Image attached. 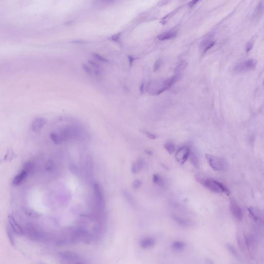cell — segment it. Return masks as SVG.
I'll return each mask as SVG.
<instances>
[{"label":"cell","instance_id":"1","mask_svg":"<svg viewBox=\"0 0 264 264\" xmlns=\"http://www.w3.org/2000/svg\"><path fill=\"white\" fill-rule=\"evenodd\" d=\"M178 77L179 75H177L166 80L152 81L147 85V91L153 95H159L169 89L175 84Z\"/></svg>","mask_w":264,"mask_h":264},{"label":"cell","instance_id":"2","mask_svg":"<svg viewBox=\"0 0 264 264\" xmlns=\"http://www.w3.org/2000/svg\"><path fill=\"white\" fill-rule=\"evenodd\" d=\"M196 179L200 183L211 192L216 194L225 193L227 195L230 194V191L228 188L219 182L215 181L213 179L207 178L204 175L199 174L196 175Z\"/></svg>","mask_w":264,"mask_h":264},{"label":"cell","instance_id":"3","mask_svg":"<svg viewBox=\"0 0 264 264\" xmlns=\"http://www.w3.org/2000/svg\"><path fill=\"white\" fill-rule=\"evenodd\" d=\"M22 228L23 234L33 241H41L45 238V234L41 229L34 225L28 224Z\"/></svg>","mask_w":264,"mask_h":264},{"label":"cell","instance_id":"4","mask_svg":"<svg viewBox=\"0 0 264 264\" xmlns=\"http://www.w3.org/2000/svg\"><path fill=\"white\" fill-rule=\"evenodd\" d=\"M205 158L209 165L214 170L216 171H224L227 167V163L224 158L211 154H206Z\"/></svg>","mask_w":264,"mask_h":264},{"label":"cell","instance_id":"5","mask_svg":"<svg viewBox=\"0 0 264 264\" xmlns=\"http://www.w3.org/2000/svg\"><path fill=\"white\" fill-rule=\"evenodd\" d=\"M256 64L257 61L256 60L253 59L247 60L237 64L235 67L234 70L237 73L246 72L255 68Z\"/></svg>","mask_w":264,"mask_h":264},{"label":"cell","instance_id":"6","mask_svg":"<svg viewBox=\"0 0 264 264\" xmlns=\"http://www.w3.org/2000/svg\"><path fill=\"white\" fill-rule=\"evenodd\" d=\"M190 154V150L189 148L187 147H181L179 149L175 154V158L177 162L179 164H184L188 158L189 157Z\"/></svg>","mask_w":264,"mask_h":264},{"label":"cell","instance_id":"7","mask_svg":"<svg viewBox=\"0 0 264 264\" xmlns=\"http://www.w3.org/2000/svg\"><path fill=\"white\" fill-rule=\"evenodd\" d=\"M94 188V194L96 198V200L97 202L98 207L101 210H102L104 209L105 203L104 200L103 194L101 188L100 186L97 183H94L93 185Z\"/></svg>","mask_w":264,"mask_h":264},{"label":"cell","instance_id":"8","mask_svg":"<svg viewBox=\"0 0 264 264\" xmlns=\"http://www.w3.org/2000/svg\"><path fill=\"white\" fill-rule=\"evenodd\" d=\"M230 206L231 211L235 218H236L238 221H241L243 219V211L241 207L237 203L236 201L233 199H231Z\"/></svg>","mask_w":264,"mask_h":264},{"label":"cell","instance_id":"9","mask_svg":"<svg viewBox=\"0 0 264 264\" xmlns=\"http://www.w3.org/2000/svg\"><path fill=\"white\" fill-rule=\"evenodd\" d=\"M9 222L11 226V230L13 231V232L18 235L23 234V231L21 226L16 221L15 218L13 217V216H9Z\"/></svg>","mask_w":264,"mask_h":264},{"label":"cell","instance_id":"10","mask_svg":"<svg viewBox=\"0 0 264 264\" xmlns=\"http://www.w3.org/2000/svg\"><path fill=\"white\" fill-rule=\"evenodd\" d=\"M47 123V120L43 118H37L32 122L31 128L34 132H38Z\"/></svg>","mask_w":264,"mask_h":264},{"label":"cell","instance_id":"11","mask_svg":"<svg viewBox=\"0 0 264 264\" xmlns=\"http://www.w3.org/2000/svg\"><path fill=\"white\" fill-rule=\"evenodd\" d=\"M28 173L24 169L22 170L20 172L16 175L13 179L12 182L13 185H19L20 184H21L24 181L26 177H28Z\"/></svg>","mask_w":264,"mask_h":264},{"label":"cell","instance_id":"12","mask_svg":"<svg viewBox=\"0 0 264 264\" xmlns=\"http://www.w3.org/2000/svg\"><path fill=\"white\" fill-rule=\"evenodd\" d=\"M60 256L62 260L73 261L79 258V255L74 252L64 251L60 253Z\"/></svg>","mask_w":264,"mask_h":264},{"label":"cell","instance_id":"13","mask_svg":"<svg viewBox=\"0 0 264 264\" xmlns=\"http://www.w3.org/2000/svg\"><path fill=\"white\" fill-rule=\"evenodd\" d=\"M155 241L152 237H145L142 239L140 242V246L143 249H148L153 247L155 245Z\"/></svg>","mask_w":264,"mask_h":264},{"label":"cell","instance_id":"14","mask_svg":"<svg viewBox=\"0 0 264 264\" xmlns=\"http://www.w3.org/2000/svg\"><path fill=\"white\" fill-rule=\"evenodd\" d=\"M248 210L249 211L250 216L252 218L254 221L257 223L262 222L263 221L260 216V211L258 209H256L255 208L249 207L248 209Z\"/></svg>","mask_w":264,"mask_h":264},{"label":"cell","instance_id":"15","mask_svg":"<svg viewBox=\"0 0 264 264\" xmlns=\"http://www.w3.org/2000/svg\"><path fill=\"white\" fill-rule=\"evenodd\" d=\"M177 33L175 31H168L165 32L158 36V39L160 40H167L174 38L177 36Z\"/></svg>","mask_w":264,"mask_h":264},{"label":"cell","instance_id":"16","mask_svg":"<svg viewBox=\"0 0 264 264\" xmlns=\"http://www.w3.org/2000/svg\"><path fill=\"white\" fill-rule=\"evenodd\" d=\"M215 44V42L211 39H207L203 41L200 45L201 49L203 53H205L209 49H211Z\"/></svg>","mask_w":264,"mask_h":264},{"label":"cell","instance_id":"17","mask_svg":"<svg viewBox=\"0 0 264 264\" xmlns=\"http://www.w3.org/2000/svg\"><path fill=\"white\" fill-rule=\"evenodd\" d=\"M263 9H264V5H263V1H262L260 3V4L258 5V7L255 9V11L254 13V17L255 19H258L262 16L263 13Z\"/></svg>","mask_w":264,"mask_h":264},{"label":"cell","instance_id":"18","mask_svg":"<svg viewBox=\"0 0 264 264\" xmlns=\"http://www.w3.org/2000/svg\"><path fill=\"white\" fill-rule=\"evenodd\" d=\"M185 247V243L182 241H175L171 245V248H172L173 249L176 250V251H180L181 250L183 249Z\"/></svg>","mask_w":264,"mask_h":264},{"label":"cell","instance_id":"19","mask_svg":"<svg viewBox=\"0 0 264 264\" xmlns=\"http://www.w3.org/2000/svg\"><path fill=\"white\" fill-rule=\"evenodd\" d=\"M50 137L52 141H53V142L56 145H59L62 141L60 136L55 133H51L50 134Z\"/></svg>","mask_w":264,"mask_h":264},{"label":"cell","instance_id":"20","mask_svg":"<svg viewBox=\"0 0 264 264\" xmlns=\"http://www.w3.org/2000/svg\"><path fill=\"white\" fill-rule=\"evenodd\" d=\"M122 194L124 198L127 200L128 202L131 204H134L135 201L131 194L126 190H123L122 191Z\"/></svg>","mask_w":264,"mask_h":264},{"label":"cell","instance_id":"21","mask_svg":"<svg viewBox=\"0 0 264 264\" xmlns=\"http://www.w3.org/2000/svg\"><path fill=\"white\" fill-rule=\"evenodd\" d=\"M153 181L154 184H157L160 186H164V182L162 177L158 175H154L153 177Z\"/></svg>","mask_w":264,"mask_h":264},{"label":"cell","instance_id":"22","mask_svg":"<svg viewBox=\"0 0 264 264\" xmlns=\"http://www.w3.org/2000/svg\"><path fill=\"white\" fill-rule=\"evenodd\" d=\"M226 248L231 254H232L236 258H239L238 253L237 251V250L235 249V248L233 245L228 243L226 245Z\"/></svg>","mask_w":264,"mask_h":264},{"label":"cell","instance_id":"23","mask_svg":"<svg viewBox=\"0 0 264 264\" xmlns=\"http://www.w3.org/2000/svg\"><path fill=\"white\" fill-rule=\"evenodd\" d=\"M164 147H165V149L168 152L169 154H172L175 152V145L172 143H166L165 145H164Z\"/></svg>","mask_w":264,"mask_h":264},{"label":"cell","instance_id":"24","mask_svg":"<svg viewBox=\"0 0 264 264\" xmlns=\"http://www.w3.org/2000/svg\"><path fill=\"white\" fill-rule=\"evenodd\" d=\"M55 167V164L53 161L52 160H49L47 161L45 165V169L48 171H51L53 170Z\"/></svg>","mask_w":264,"mask_h":264},{"label":"cell","instance_id":"25","mask_svg":"<svg viewBox=\"0 0 264 264\" xmlns=\"http://www.w3.org/2000/svg\"><path fill=\"white\" fill-rule=\"evenodd\" d=\"M33 168H34V164L32 162H26L24 165V170L26 171L28 173L32 172Z\"/></svg>","mask_w":264,"mask_h":264},{"label":"cell","instance_id":"26","mask_svg":"<svg viewBox=\"0 0 264 264\" xmlns=\"http://www.w3.org/2000/svg\"><path fill=\"white\" fill-rule=\"evenodd\" d=\"M141 170L139 168L138 165L137 164V162H134L132 164V167H131V171L133 173L136 174L139 171Z\"/></svg>","mask_w":264,"mask_h":264},{"label":"cell","instance_id":"27","mask_svg":"<svg viewBox=\"0 0 264 264\" xmlns=\"http://www.w3.org/2000/svg\"><path fill=\"white\" fill-rule=\"evenodd\" d=\"M141 182L139 180H135V181H133V183H132V187L134 189L136 190L139 189L141 187Z\"/></svg>","mask_w":264,"mask_h":264},{"label":"cell","instance_id":"28","mask_svg":"<svg viewBox=\"0 0 264 264\" xmlns=\"http://www.w3.org/2000/svg\"><path fill=\"white\" fill-rule=\"evenodd\" d=\"M175 220L178 224H181V226H188L189 223L188 222L185 220L182 219L181 218H179L178 217H175Z\"/></svg>","mask_w":264,"mask_h":264},{"label":"cell","instance_id":"29","mask_svg":"<svg viewBox=\"0 0 264 264\" xmlns=\"http://www.w3.org/2000/svg\"><path fill=\"white\" fill-rule=\"evenodd\" d=\"M245 244L246 245L247 248H251L252 245V240L250 237L248 236H245Z\"/></svg>","mask_w":264,"mask_h":264},{"label":"cell","instance_id":"30","mask_svg":"<svg viewBox=\"0 0 264 264\" xmlns=\"http://www.w3.org/2000/svg\"><path fill=\"white\" fill-rule=\"evenodd\" d=\"M141 132L143 133V134L145 135L148 138L151 139H155L156 138V136L153 134H152L151 133H150V132L146 131H144V130L141 131Z\"/></svg>","mask_w":264,"mask_h":264},{"label":"cell","instance_id":"31","mask_svg":"<svg viewBox=\"0 0 264 264\" xmlns=\"http://www.w3.org/2000/svg\"><path fill=\"white\" fill-rule=\"evenodd\" d=\"M162 60L159 59V60H157L155 62V64H154V71H158V69H160V66H161V65H162Z\"/></svg>","mask_w":264,"mask_h":264},{"label":"cell","instance_id":"32","mask_svg":"<svg viewBox=\"0 0 264 264\" xmlns=\"http://www.w3.org/2000/svg\"><path fill=\"white\" fill-rule=\"evenodd\" d=\"M69 168H70V170L74 174L77 175V173L79 172V169H78V168L77 167V166H76V165L75 164H71L69 166Z\"/></svg>","mask_w":264,"mask_h":264},{"label":"cell","instance_id":"33","mask_svg":"<svg viewBox=\"0 0 264 264\" xmlns=\"http://www.w3.org/2000/svg\"><path fill=\"white\" fill-rule=\"evenodd\" d=\"M191 160H192V164H194V165L196 166L198 163V158H197V156L196 155L195 153H192V156H191Z\"/></svg>","mask_w":264,"mask_h":264},{"label":"cell","instance_id":"34","mask_svg":"<svg viewBox=\"0 0 264 264\" xmlns=\"http://www.w3.org/2000/svg\"><path fill=\"white\" fill-rule=\"evenodd\" d=\"M93 55H94V57L96 58H97V60H100V61H101V62H108V60H107L106 59H105V58L103 57L102 56H101L100 55H99V54H98L94 53L93 54Z\"/></svg>","mask_w":264,"mask_h":264},{"label":"cell","instance_id":"35","mask_svg":"<svg viewBox=\"0 0 264 264\" xmlns=\"http://www.w3.org/2000/svg\"><path fill=\"white\" fill-rule=\"evenodd\" d=\"M253 43L251 41H249L247 43V45H246V51L247 53L249 52L250 51H251V50L253 47Z\"/></svg>","mask_w":264,"mask_h":264},{"label":"cell","instance_id":"36","mask_svg":"<svg viewBox=\"0 0 264 264\" xmlns=\"http://www.w3.org/2000/svg\"><path fill=\"white\" fill-rule=\"evenodd\" d=\"M136 162L139 168L140 169V170H141V169L143 168V167L145 165L144 160H143V158H139Z\"/></svg>","mask_w":264,"mask_h":264},{"label":"cell","instance_id":"37","mask_svg":"<svg viewBox=\"0 0 264 264\" xmlns=\"http://www.w3.org/2000/svg\"><path fill=\"white\" fill-rule=\"evenodd\" d=\"M185 62H181L179 64V65L177 66V71H179L183 69L185 67Z\"/></svg>","mask_w":264,"mask_h":264},{"label":"cell","instance_id":"38","mask_svg":"<svg viewBox=\"0 0 264 264\" xmlns=\"http://www.w3.org/2000/svg\"><path fill=\"white\" fill-rule=\"evenodd\" d=\"M83 69L84 70V71H85L88 74H92V70L91 69V68H90L89 67L87 66V65H84Z\"/></svg>","mask_w":264,"mask_h":264},{"label":"cell","instance_id":"39","mask_svg":"<svg viewBox=\"0 0 264 264\" xmlns=\"http://www.w3.org/2000/svg\"><path fill=\"white\" fill-rule=\"evenodd\" d=\"M120 35H121V34H120V33H119V34H117L115 35L114 36H112V37H111V40L114 41H118L119 40V39Z\"/></svg>","mask_w":264,"mask_h":264},{"label":"cell","instance_id":"40","mask_svg":"<svg viewBox=\"0 0 264 264\" xmlns=\"http://www.w3.org/2000/svg\"><path fill=\"white\" fill-rule=\"evenodd\" d=\"M128 60H129V62H130V65L131 66L133 62H134V60H135V58L132 57V56H128Z\"/></svg>","mask_w":264,"mask_h":264},{"label":"cell","instance_id":"41","mask_svg":"<svg viewBox=\"0 0 264 264\" xmlns=\"http://www.w3.org/2000/svg\"><path fill=\"white\" fill-rule=\"evenodd\" d=\"M198 2V1H193L190 2L188 5H189V6L190 7H192V6H194V5L196 3H197Z\"/></svg>","mask_w":264,"mask_h":264},{"label":"cell","instance_id":"42","mask_svg":"<svg viewBox=\"0 0 264 264\" xmlns=\"http://www.w3.org/2000/svg\"><path fill=\"white\" fill-rule=\"evenodd\" d=\"M74 264H86L84 262H81V261H77V262H75Z\"/></svg>","mask_w":264,"mask_h":264},{"label":"cell","instance_id":"43","mask_svg":"<svg viewBox=\"0 0 264 264\" xmlns=\"http://www.w3.org/2000/svg\"><path fill=\"white\" fill-rule=\"evenodd\" d=\"M145 152H146L148 154H149V155H151L152 154V152L151 151H148V150H146V151H145Z\"/></svg>","mask_w":264,"mask_h":264}]
</instances>
